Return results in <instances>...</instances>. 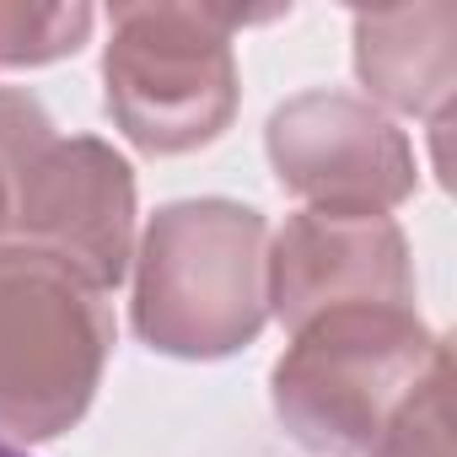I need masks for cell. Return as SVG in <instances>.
Segmentation results:
<instances>
[{"label":"cell","instance_id":"cell-1","mask_svg":"<svg viewBox=\"0 0 457 457\" xmlns=\"http://www.w3.org/2000/svg\"><path fill=\"white\" fill-rule=\"evenodd\" d=\"M270 220L237 199H172L135 237V334L172 361H226L270 323Z\"/></svg>","mask_w":457,"mask_h":457},{"label":"cell","instance_id":"cell-2","mask_svg":"<svg viewBox=\"0 0 457 457\" xmlns=\"http://www.w3.org/2000/svg\"><path fill=\"white\" fill-rule=\"evenodd\" d=\"M243 17L226 6H113L103 44V108L119 135L145 156H183L220 140L237 119V54Z\"/></svg>","mask_w":457,"mask_h":457},{"label":"cell","instance_id":"cell-3","mask_svg":"<svg viewBox=\"0 0 457 457\" xmlns=\"http://www.w3.org/2000/svg\"><path fill=\"white\" fill-rule=\"evenodd\" d=\"M446 350L414 307H345L302 323L270 371L280 425L334 457L371 452L393 409Z\"/></svg>","mask_w":457,"mask_h":457},{"label":"cell","instance_id":"cell-4","mask_svg":"<svg viewBox=\"0 0 457 457\" xmlns=\"http://www.w3.org/2000/svg\"><path fill=\"white\" fill-rule=\"evenodd\" d=\"M113 312L60 259L0 243V441H54L97 398Z\"/></svg>","mask_w":457,"mask_h":457},{"label":"cell","instance_id":"cell-5","mask_svg":"<svg viewBox=\"0 0 457 457\" xmlns=\"http://www.w3.org/2000/svg\"><path fill=\"white\" fill-rule=\"evenodd\" d=\"M113 291L135 259V167L97 135H60L49 113L12 156V237Z\"/></svg>","mask_w":457,"mask_h":457},{"label":"cell","instance_id":"cell-6","mask_svg":"<svg viewBox=\"0 0 457 457\" xmlns=\"http://www.w3.org/2000/svg\"><path fill=\"white\" fill-rule=\"evenodd\" d=\"M286 194L323 215H387L420 188L409 135L355 92H302L264 124Z\"/></svg>","mask_w":457,"mask_h":457},{"label":"cell","instance_id":"cell-7","mask_svg":"<svg viewBox=\"0 0 457 457\" xmlns=\"http://www.w3.org/2000/svg\"><path fill=\"white\" fill-rule=\"evenodd\" d=\"M270 318L291 334L345 307H414V259L393 215L302 210L270 232L264 259Z\"/></svg>","mask_w":457,"mask_h":457},{"label":"cell","instance_id":"cell-8","mask_svg":"<svg viewBox=\"0 0 457 457\" xmlns=\"http://www.w3.org/2000/svg\"><path fill=\"white\" fill-rule=\"evenodd\" d=\"M350 54L371 108H393L425 124L452 119L457 97V6L414 0L350 17Z\"/></svg>","mask_w":457,"mask_h":457},{"label":"cell","instance_id":"cell-9","mask_svg":"<svg viewBox=\"0 0 457 457\" xmlns=\"http://www.w3.org/2000/svg\"><path fill=\"white\" fill-rule=\"evenodd\" d=\"M97 28V12L71 0V6H17L0 0V65L6 71H33L71 60Z\"/></svg>","mask_w":457,"mask_h":457},{"label":"cell","instance_id":"cell-10","mask_svg":"<svg viewBox=\"0 0 457 457\" xmlns=\"http://www.w3.org/2000/svg\"><path fill=\"white\" fill-rule=\"evenodd\" d=\"M371 457H452V350H441L420 387L393 409Z\"/></svg>","mask_w":457,"mask_h":457},{"label":"cell","instance_id":"cell-11","mask_svg":"<svg viewBox=\"0 0 457 457\" xmlns=\"http://www.w3.org/2000/svg\"><path fill=\"white\" fill-rule=\"evenodd\" d=\"M38 113H44V103L33 92L0 87V243L12 237V156H17V140L28 135V124Z\"/></svg>","mask_w":457,"mask_h":457},{"label":"cell","instance_id":"cell-12","mask_svg":"<svg viewBox=\"0 0 457 457\" xmlns=\"http://www.w3.org/2000/svg\"><path fill=\"white\" fill-rule=\"evenodd\" d=\"M0 457H28L22 446H12V441H0Z\"/></svg>","mask_w":457,"mask_h":457}]
</instances>
